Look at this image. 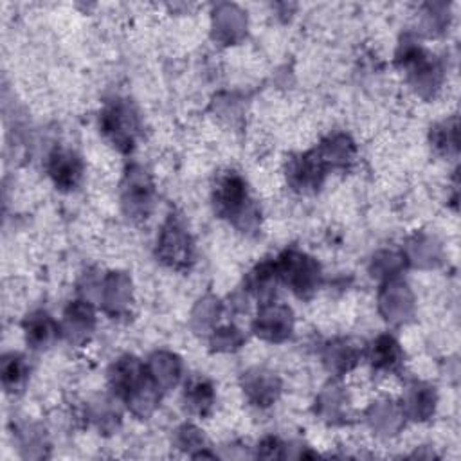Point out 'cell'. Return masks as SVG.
Masks as SVG:
<instances>
[{
  "mask_svg": "<svg viewBox=\"0 0 461 461\" xmlns=\"http://www.w3.org/2000/svg\"><path fill=\"white\" fill-rule=\"evenodd\" d=\"M52 175L56 177V182L62 186H74L76 180L80 179V164L78 159L71 153H58L54 157V168H52Z\"/></svg>",
  "mask_w": 461,
  "mask_h": 461,
  "instance_id": "6da1fadb",
  "label": "cell"
},
{
  "mask_svg": "<svg viewBox=\"0 0 461 461\" xmlns=\"http://www.w3.org/2000/svg\"><path fill=\"white\" fill-rule=\"evenodd\" d=\"M398 348L391 339H382L380 344L377 346V354H375V362L377 366L393 368L398 364Z\"/></svg>",
  "mask_w": 461,
  "mask_h": 461,
  "instance_id": "7a4b0ae2",
  "label": "cell"
}]
</instances>
